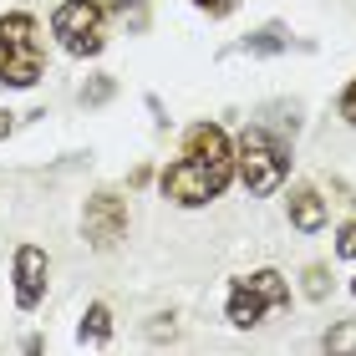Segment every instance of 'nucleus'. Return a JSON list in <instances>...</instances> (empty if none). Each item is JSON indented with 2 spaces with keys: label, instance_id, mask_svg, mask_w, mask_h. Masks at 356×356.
<instances>
[{
  "label": "nucleus",
  "instance_id": "nucleus-7",
  "mask_svg": "<svg viewBox=\"0 0 356 356\" xmlns=\"http://www.w3.org/2000/svg\"><path fill=\"white\" fill-rule=\"evenodd\" d=\"M10 280H15V305L21 311H36L46 300V280H51V260H46L41 245H21L10 260Z\"/></svg>",
  "mask_w": 356,
  "mask_h": 356
},
{
  "label": "nucleus",
  "instance_id": "nucleus-8",
  "mask_svg": "<svg viewBox=\"0 0 356 356\" xmlns=\"http://www.w3.org/2000/svg\"><path fill=\"white\" fill-rule=\"evenodd\" d=\"M285 214H290V224H296L300 234H316V229H326L331 204L321 199L316 184H296V188H290V199H285Z\"/></svg>",
  "mask_w": 356,
  "mask_h": 356
},
{
  "label": "nucleus",
  "instance_id": "nucleus-14",
  "mask_svg": "<svg viewBox=\"0 0 356 356\" xmlns=\"http://www.w3.org/2000/svg\"><path fill=\"white\" fill-rule=\"evenodd\" d=\"M336 254H341V260H356V219L341 224V234H336Z\"/></svg>",
  "mask_w": 356,
  "mask_h": 356
},
{
  "label": "nucleus",
  "instance_id": "nucleus-13",
  "mask_svg": "<svg viewBox=\"0 0 356 356\" xmlns=\"http://www.w3.org/2000/svg\"><path fill=\"white\" fill-rule=\"evenodd\" d=\"M336 112H341V122H346V127H356V76L341 87V97H336Z\"/></svg>",
  "mask_w": 356,
  "mask_h": 356
},
{
  "label": "nucleus",
  "instance_id": "nucleus-16",
  "mask_svg": "<svg viewBox=\"0 0 356 356\" xmlns=\"http://www.w3.org/2000/svg\"><path fill=\"white\" fill-rule=\"evenodd\" d=\"M102 97H112V82L102 76V82H92L87 92H82V102H102Z\"/></svg>",
  "mask_w": 356,
  "mask_h": 356
},
{
  "label": "nucleus",
  "instance_id": "nucleus-6",
  "mask_svg": "<svg viewBox=\"0 0 356 356\" xmlns=\"http://www.w3.org/2000/svg\"><path fill=\"white\" fill-rule=\"evenodd\" d=\"M82 234L92 250H112L127 234V199L118 188H97L82 209Z\"/></svg>",
  "mask_w": 356,
  "mask_h": 356
},
{
  "label": "nucleus",
  "instance_id": "nucleus-3",
  "mask_svg": "<svg viewBox=\"0 0 356 356\" xmlns=\"http://www.w3.org/2000/svg\"><path fill=\"white\" fill-rule=\"evenodd\" d=\"M234 168H239V184H245L254 199H270V193H280L285 173H290V143L254 122L234 143Z\"/></svg>",
  "mask_w": 356,
  "mask_h": 356
},
{
  "label": "nucleus",
  "instance_id": "nucleus-11",
  "mask_svg": "<svg viewBox=\"0 0 356 356\" xmlns=\"http://www.w3.org/2000/svg\"><path fill=\"white\" fill-rule=\"evenodd\" d=\"M321 346H326V351H356V321H341V326H331Z\"/></svg>",
  "mask_w": 356,
  "mask_h": 356
},
{
  "label": "nucleus",
  "instance_id": "nucleus-10",
  "mask_svg": "<svg viewBox=\"0 0 356 356\" xmlns=\"http://www.w3.org/2000/svg\"><path fill=\"white\" fill-rule=\"evenodd\" d=\"M285 46H290V41H285V31H280V26H265L260 36H250V41H245V51H260V56H275V51H285Z\"/></svg>",
  "mask_w": 356,
  "mask_h": 356
},
{
  "label": "nucleus",
  "instance_id": "nucleus-12",
  "mask_svg": "<svg viewBox=\"0 0 356 356\" xmlns=\"http://www.w3.org/2000/svg\"><path fill=\"white\" fill-rule=\"evenodd\" d=\"M300 280H305V296H311V300H326V290H331V270L326 265H311Z\"/></svg>",
  "mask_w": 356,
  "mask_h": 356
},
{
  "label": "nucleus",
  "instance_id": "nucleus-1",
  "mask_svg": "<svg viewBox=\"0 0 356 356\" xmlns=\"http://www.w3.org/2000/svg\"><path fill=\"white\" fill-rule=\"evenodd\" d=\"M234 143L224 133L219 122H193L184 133V158L163 168L158 178V188H163V199L178 204V209H204L214 204L224 188H229L234 178Z\"/></svg>",
  "mask_w": 356,
  "mask_h": 356
},
{
  "label": "nucleus",
  "instance_id": "nucleus-2",
  "mask_svg": "<svg viewBox=\"0 0 356 356\" xmlns=\"http://www.w3.org/2000/svg\"><path fill=\"white\" fill-rule=\"evenodd\" d=\"M46 72V41H41V21L31 10H10L0 15V87H36Z\"/></svg>",
  "mask_w": 356,
  "mask_h": 356
},
{
  "label": "nucleus",
  "instance_id": "nucleus-15",
  "mask_svg": "<svg viewBox=\"0 0 356 356\" xmlns=\"http://www.w3.org/2000/svg\"><path fill=\"white\" fill-rule=\"evenodd\" d=\"M193 6H199V10H209L214 21H224V15L234 10V0H193Z\"/></svg>",
  "mask_w": 356,
  "mask_h": 356
},
{
  "label": "nucleus",
  "instance_id": "nucleus-9",
  "mask_svg": "<svg viewBox=\"0 0 356 356\" xmlns=\"http://www.w3.org/2000/svg\"><path fill=\"white\" fill-rule=\"evenodd\" d=\"M76 341H82V346H107V341H112V311H107L102 300L87 305L82 326H76Z\"/></svg>",
  "mask_w": 356,
  "mask_h": 356
},
{
  "label": "nucleus",
  "instance_id": "nucleus-18",
  "mask_svg": "<svg viewBox=\"0 0 356 356\" xmlns=\"http://www.w3.org/2000/svg\"><path fill=\"white\" fill-rule=\"evenodd\" d=\"M351 296H356V280H351Z\"/></svg>",
  "mask_w": 356,
  "mask_h": 356
},
{
  "label": "nucleus",
  "instance_id": "nucleus-4",
  "mask_svg": "<svg viewBox=\"0 0 356 356\" xmlns=\"http://www.w3.org/2000/svg\"><path fill=\"white\" fill-rule=\"evenodd\" d=\"M290 305V280L280 270H254L229 280V300H224V321L234 331H254L270 311H285Z\"/></svg>",
  "mask_w": 356,
  "mask_h": 356
},
{
  "label": "nucleus",
  "instance_id": "nucleus-5",
  "mask_svg": "<svg viewBox=\"0 0 356 356\" xmlns=\"http://www.w3.org/2000/svg\"><path fill=\"white\" fill-rule=\"evenodd\" d=\"M51 36L67 56L87 61V56H102L107 46V6L97 0H61L51 10Z\"/></svg>",
  "mask_w": 356,
  "mask_h": 356
},
{
  "label": "nucleus",
  "instance_id": "nucleus-17",
  "mask_svg": "<svg viewBox=\"0 0 356 356\" xmlns=\"http://www.w3.org/2000/svg\"><path fill=\"white\" fill-rule=\"evenodd\" d=\"M10 127H15V118H10L6 107H0V138H10Z\"/></svg>",
  "mask_w": 356,
  "mask_h": 356
}]
</instances>
